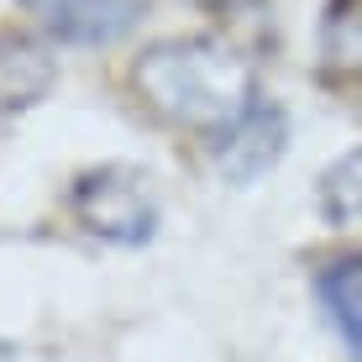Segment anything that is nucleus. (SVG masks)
Returning <instances> with one entry per match:
<instances>
[{"label": "nucleus", "instance_id": "nucleus-6", "mask_svg": "<svg viewBox=\"0 0 362 362\" xmlns=\"http://www.w3.org/2000/svg\"><path fill=\"white\" fill-rule=\"evenodd\" d=\"M315 294L326 305L336 336L346 341V352L362 362V257H336L331 268H320Z\"/></svg>", "mask_w": 362, "mask_h": 362}, {"label": "nucleus", "instance_id": "nucleus-3", "mask_svg": "<svg viewBox=\"0 0 362 362\" xmlns=\"http://www.w3.org/2000/svg\"><path fill=\"white\" fill-rule=\"evenodd\" d=\"M210 153H216V168L226 173V184H257L289 153V116H284V105L257 100L236 127H226L210 142Z\"/></svg>", "mask_w": 362, "mask_h": 362}, {"label": "nucleus", "instance_id": "nucleus-2", "mask_svg": "<svg viewBox=\"0 0 362 362\" xmlns=\"http://www.w3.org/2000/svg\"><path fill=\"white\" fill-rule=\"evenodd\" d=\"M69 205L79 216V226L110 247H142L158 231L153 184H147V173H136L127 163H100L90 173H79Z\"/></svg>", "mask_w": 362, "mask_h": 362}, {"label": "nucleus", "instance_id": "nucleus-4", "mask_svg": "<svg viewBox=\"0 0 362 362\" xmlns=\"http://www.w3.org/2000/svg\"><path fill=\"white\" fill-rule=\"evenodd\" d=\"M21 6L37 11L58 42H79V47L121 42L142 16V0H21Z\"/></svg>", "mask_w": 362, "mask_h": 362}, {"label": "nucleus", "instance_id": "nucleus-1", "mask_svg": "<svg viewBox=\"0 0 362 362\" xmlns=\"http://www.w3.org/2000/svg\"><path fill=\"white\" fill-rule=\"evenodd\" d=\"M132 84L147 100V110H158L168 127L205 132L210 142L263 100L252 64L226 37H168L142 47Z\"/></svg>", "mask_w": 362, "mask_h": 362}, {"label": "nucleus", "instance_id": "nucleus-5", "mask_svg": "<svg viewBox=\"0 0 362 362\" xmlns=\"http://www.w3.org/2000/svg\"><path fill=\"white\" fill-rule=\"evenodd\" d=\"M58 79V64L47 58L42 42L16 32H0V110H27L37 105Z\"/></svg>", "mask_w": 362, "mask_h": 362}, {"label": "nucleus", "instance_id": "nucleus-7", "mask_svg": "<svg viewBox=\"0 0 362 362\" xmlns=\"http://www.w3.org/2000/svg\"><path fill=\"white\" fill-rule=\"evenodd\" d=\"M320 216L331 231H362V147L341 153L320 173Z\"/></svg>", "mask_w": 362, "mask_h": 362}, {"label": "nucleus", "instance_id": "nucleus-8", "mask_svg": "<svg viewBox=\"0 0 362 362\" xmlns=\"http://www.w3.org/2000/svg\"><path fill=\"white\" fill-rule=\"evenodd\" d=\"M326 58L362 74V0H352V11H336L326 21Z\"/></svg>", "mask_w": 362, "mask_h": 362}]
</instances>
